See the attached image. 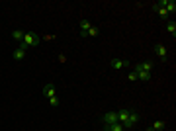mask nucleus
<instances>
[{
	"label": "nucleus",
	"mask_w": 176,
	"mask_h": 131,
	"mask_svg": "<svg viewBox=\"0 0 176 131\" xmlns=\"http://www.w3.org/2000/svg\"><path fill=\"white\" fill-rule=\"evenodd\" d=\"M39 41H41V37H39L37 34H33V31H31V34H24V39H22V43L26 45L28 49H29V47H35Z\"/></svg>",
	"instance_id": "nucleus-1"
},
{
	"label": "nucleus",
	"mask_w": 176,
	"mask_h": 131,
	"mask_svg": "<svg viewBox=\"0 0 176 131\" xmlns=\"http://www.w3.org/2000/svg\"><path fill=\"white\" fill-rule=\"evenodd\" d=\"M135 69H137V71H143V72H151L155 69V63H153V61H145V63L135 65Z\"/></svg>",
	"instance_id": "nucleus-2"
},
{
	"label": "nucleus",
	"mask_w": 176,
	"mask_h": 131,
	"mask_svg": "<svg viewBox=\"0 0 176 131\" xmlns=\"http://www.w3.org/2000/svg\"><path fill=\"white\" fill-rule=\"evenodd\" d=\"M139 121V113H135V112H129V117H127V121H125V125L123 127L125 129H129V127H133V125Z\"/></svg>",
	"instance_id": "nucleus-3"
},
{
	"label": "nucleus",
	"mask_w": 176,
	"mask_h": 131,
	"mask_svg": "<svg viewBox=\"0 0 176 131\" xmlns=\"http://www.w3.org/2000/svg\"><path fill=\"white\" fill-rule=\"evenodd\" d=\"M112 123H117V112H108L104 116V125H112Z\"/></svg>",
	"instance_id": "nucleus-4"
},
{
	"label": "nucleus",
	"mask_w": 176,
	"mask_h": 131,
	"mask_svg": "<svg viewBox=\"0 0 176 131\" xmlns=\"http://www.w3.org/2000/svg\"><path fill=\"white\" fill-rule=\"evenodd\" d=\"M26 51H28V47H26L24 43H20V47L14 51V59H16V61H22L24 57H26Z\"/></svg>",
	"instance_id": "nucleus-5"
},
{
	"label": "nucleus",
	"mask_w": 176,
	"mask_h": 131,
	"mask_svg": "<svg viewBox=\"0 0 176 131\" xmlns=\"http://www.w3.org/2000/svg\"><path fill=\"white\" fill-rule=\"evenodd\" d=\"M112 67H114V69H127L129 63L125 59H114V61H112Z\"/></svg>",
	"instance_id": "nucleus-6"
},
{
	"label": "nucleus",
	"mask_w": 176,
	"mask_h": 131,
	"mask_svg": "<svg viewBox=\"0 0 176 131\" xmlns=\"http://www.w3.org/2000/svg\"><path fill=\"white\" fill-rule=\"evenodd\" d=\"M129 117V110H121V112H117V123L125 125V121H127Z\"/></svg>",
	"instance_id": "nucleus-7"
},
{
	"label": "nucleus",
	"mask_w": 176,
	"mask_h": 131,
	"mask_svg": "<svg viewBox=\"0 0 176 131\" xmlns=\"http://www.w3.org/2000/svg\"><path fill=\"white\" fill-rule=\"evenodd\" d=\"M155 51H157V55H158V57H161V59H162V61H165V59H166V53H168V49H166V47H165V45H162V43H158V45H157V47H155Z\"/></svg>",
	"instance_id": "nucleus-8"
},
{
	"label": "nucleus",
	"mask_w": 176,
	"mask_h": 131,
	"mask_svg": "<svg viewBox=\"0 0 176 131\" xmlns=\"http://www.w3.org/2000/svg\"><path fill=\"white\" fill-rule=\"evenodd\" d=\"M135 75H137V80H143V82H149L151 80V72H143V71H137L135 69Z\"/></svg>",
	"instance_id": "nucleus-9"
},
{
	"label": "nucleus",
	"mask_w": 176,
	"mask_h": 131,
	"mask_svg": "<svg viewBox=\"0 0 176 131\" xmlns=\"http://www.w3.org/2000/svg\"><path fill=\"white\" fill-rule=\"evenodd\" d=\"M43 96H47V98L57 96V94H55V86H53V84H47V86L43 88Z\"/></svg>",
	"instance_id": "nucleus-10"
},
{
	"label": "nucleus",
	"mask_w": 176,
	"mask_h": 131,
	"mask_svg": "<svg viewBox=\"0 0 176 131\" xmlns=\"http://www.w3.org/2000/svg\"><path fill=\"white\" fill-rule=\"evenodd\" d=\"M106 131H125V127L121 123H112V125H106Z\"/></svg>",
	"instance_id": "nucleus-11"
},
{
	"label": "nucleus",
	"mask_w": 176,
	"mask_h": 131,
	"mask_svg": "<svg viewBox=\"0 0 176 131\" xmlns=\"http://www.w3.org/2000/svg\"><path fill=\"white\" fill-rule=\"evenodd\" d=\"M90 27H92V26H90V22H88V20H82V22H80V34L84 35L86 31L90 30Z\"/></svg>",
	"instance_id": "nucleus-12"
},
{
	"label": "nucleus",
	"mask_w": 176,
	"mask_h": 131,
	"mask_svg": "<svg viewBox=\"0 0 176 131\" xmlns=\"http://www.w3.org/2000/svg\"><path fill=\"white\" fill-rule=\"evenodd\" d=\"M12 37H14L18 43H22V39H24V31H20V30H14V31H12Z\"/></svg>",
	"instance_id": "nucleus-13"
},
{
	"label": "nucleus",
	"mask_w": 176,
	"mask_h": 131,
	"mask_svg": "<svg viewBox=\"0 0 176 131\" xmlns=\"http://www.w3.org/2000/svg\"><path fill=\"white\" fill-rule=\"evenodd\" d=\"M98 34H100V30H98V27H90V30H88L86 34H84V37H96Z\"/></svg>",
	"instance_id": "nucleus-14"
},
{
	"label": "nucleus",
	"mask_w": 176,
	"mask_h": 131,
	"mask_svg": "<svg viewBox=\"0 0 176 131\" xmlns=\"http://www.w3.org/2000/svg\"><path fill=\"white\" fill-rule=\"evenodd\" d=\"M165 127H166L165 121H157V123L153 125V131H161V129H165Z\"/></svg>",
	"instance_id": "nucleus-15"
},
{
	"label": "nucleus",
	"mask_w": 176,
	"mask_h": 131,
	"mask_svg": "<svg viewBox=\"0 0 176 131\" xmlns=\"http://www.w3.org/2000/svg\"><path fill=\"white\" fill-rule=\"evenodd\" d=\"M166 30H168L170 34L174 35V34H176V24H174V22H166Z\"/></svg>",
	"instance_id": "nucleus-16"
},
{
	"label": "nucleus",
	"mask_w": 176,
	"mask_h": 131,
	"mask_svg": "<svg viewBox=\"0 0 176 131\" xmlns=\"http://www.w3.org/2000/svg\"><path fill=\"white\" fill-rule=\"evenodd\" d=\"M155 10H157V12H158V14H161V16H162V18H168V12H166V10H165V8H161V6H155Z\"/></svg>",
	"instance_id": "nucleus-17"
},
{
	"label": "nucleus",
	"mask_w": 176,
	"mask_h": 131,
	"mask_svg": "<svg viewBox=\"0 0 176 131\" xmlns=\"http://www.w3.org/2000/svg\"><path fill=\"white\" fill-rule=\"evenodd\" d=\"M47 100H49V104H51L53 108H57V106H59V98H57V96H53V98H47Z\"/></svg>",
	"instance_id": "nucleus-18"
},
{
	"label": "nucleus",
	"mask_w": 176,
	"mask_h": 131,
	"mask_svg": "<svg viewBox=\"0 0 176 131\" xmlns=\"http://www.w3.org/2000/svg\"><path fill=\"white\" fill-rule=\"evenodd\" d=\"M129 80H131V82H135V80H137V75H135V71H131V72H129Z\"/></svg>",
	"instance_id": "nucleus-19"
}]
</instances>
